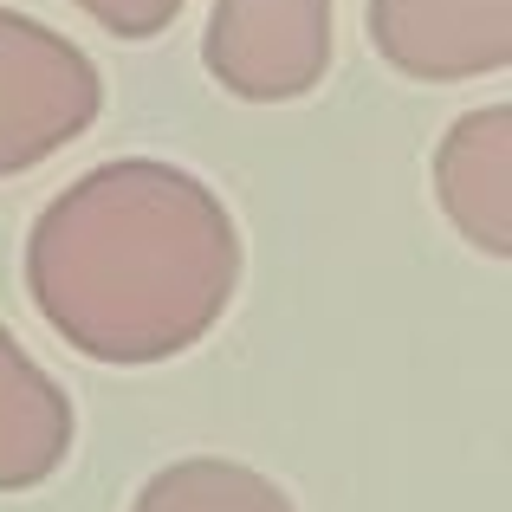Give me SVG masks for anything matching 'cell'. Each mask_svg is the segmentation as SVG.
I'll return each mask as SVG.
<instances>
[{"mask_svg": "<svg viewBox=\"0 0 512 512\" xmlns=\"http://www.w3.org/2000/svg\"><path fill=\"white\" fill-rule=\"evenodd\" d=\"M240 266V227L201 175L117 156L65 182L33 221L26 299L78 357L150 370L221 325Z\"/></svg>", "mask_w": 512, "mask_h": 512, "instance_id": "obj_1", "label": "cell"}, {"mask_svg": "<svg viewBox=\"0 0 512 512\" xmlns=\"http://www.w3.org/2000/svg\"><path fill=\"white\" fill-rule=\"evenodd\" d=\"M104 111V72L65 33L0 7V182L78 143Z\"/></svg>", "mask_w": 512, "mask_h": 512, "instance_id": "obj_2", "label": "cell"}, {"mask_svg": "<svg viewBox=\"0 0 512 512\" xmlns=\"http://www.w3.org/2000/svg\"><path fill=\"white\" fill-rule=\"evenodd\" d=\"M201 65L240 104L312 98L331 72V0H214Z\"/></svg>", "mask_w": 512, "mask_h": 512, "instance_id": "obj_3", "label": "cell"}, {"mask_svg": "<svg viewBox=\"0 0 512 512\" xmlns=\"http://www.w3.org/2000/svg\"><path fill=\"white\" fill-rule=\"evenodd\" d=\"M370 46L415 85L493 78L512 65V0H370Z\"/></svg>", "mask_w": 512, "mask_h": 512, "instance_id": "obj_4", "label": "cell"}, {"mask_svg": "<svg viewBox=\"0 0 512 512\" xmlns=\"http://www.w3.org/2000/svg\"><path fill=\"white\" fill-rule=\"evenodd\" d=\"M435 201L474 253L512 260V104H480L441 130Z\"/></svg>", "mask_w": 512, "mask_h": 512, "instance_id": "obj_5", "label": "cell"}, {"mask_svg": "<svg viewBox=\"0 0 512 512\" xmlns=\"http://www.w3.org/2000/svg\"><path fill=\"white\" fill-rule=\"evenodd\" d=\"M78 435L72 396L0 325V493H33L65 467Z\"/></svg>", "mask_w": 512, "mask_h": 512, "instance_id": "obj_6", "label": "cell"}, {"mask_svg": "<svg viewBox=\"0 0 512 512\" xmlns=\"http://www.w3.org/2000/svg\"><path fill=\"white\" fill-rule=\"evenodd\" d=\"M130 512H299L286 487L273 474L227 454H188V461L156 467L137 487Z\"/></svg>", "mask_w": 512, "mask_h": 512, "instance_id": "obj_7", "label": "cell"}, {"mask_svg": "<svg viewBox=\"0 0 512 512\" xmlns=\"http://www.w3.org/2000/svg\"><path fill=\"white\" fill-rule=\"evenodd\" d=\"M72 7L91 13L111 39H163L182 20V0H72Z\"/></svg>", "mask_w": 512, "mask_h": 512, "instance_id": "obj_8", "label": "cell"}]
</instances>
